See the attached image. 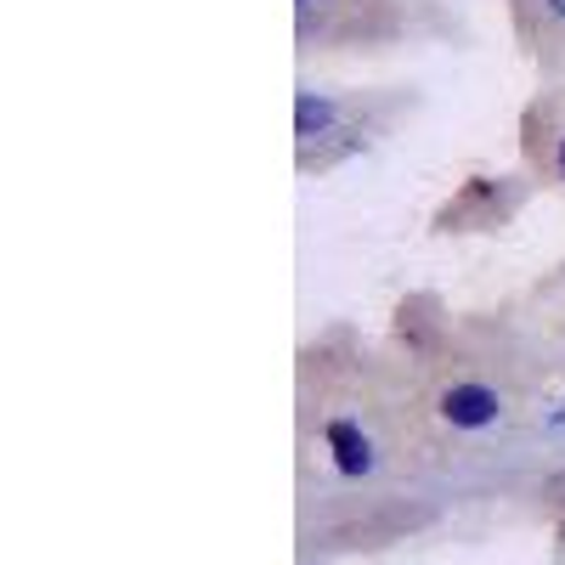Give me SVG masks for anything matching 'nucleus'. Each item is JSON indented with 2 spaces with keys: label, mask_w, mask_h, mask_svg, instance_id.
<instances>
[{
  "label": "nucleus",
  "mask_w": 565,
  "mask_h": 565,
  "mask_svg": "<svg viewBox=\"0 0 565 565\" xmlns=\"http://www.w3.org/2000/svg\"><path fill=\"white\" fill-rule=\"evenodd\" d=\"M441 413H447L452 424H463V430H481V424L498 418V396H492L487 385H452V391L441 396Z\"/></svg>",
  "instance_id": "nucleus-1"
},
{
  "label": "nucleus",
  "mask_w": 565,
  "mask_h": 565,
  "mask_svg": "<svg viewBox=\"0 0 565 565\" xmlns=\"http://www.w3.org/2000/svg\"><path fill=\"white\" fill-rule=\"evenodd\" d=\"M328 447H334V458H340V469H345V476H362V469L373 463L367 441L356 436V424H328Z\"/></svg>",
  "instance_id": "nucleus-2"
},
{
  "label": "nucleus",
  "mask_w": 565,
  "mask_h": 565,
  "mask_svg": "<svg viewBox=\"0 0 565 565\" xmlns=\"http://www.w3.org/2000/svg\"><path fill=\"white\" fill-rule=\"evenodd\" d=\"M328 114H334V108H328V103H311V97H300V136L322 130V125H328Z\"/></svg>",
  "instance_id": "nucleus-3"
},
{
  "label": "nucleus",
  "mask_w": 565,
  "mask_h": 565,
  "mask_svg": "<svg viewBox=\"0 0 565 565\" xmlns=\"http://www.w3.org/2000/svg\"><path fill=\"white\" fill-rule=\"evenodd\" d=\"M548 12H559V18H565V0H548Z\"/></svg>",
  "instance_id": "nucleus-4"
},
{
  "label": "nucleus",
  "mask_w": 565,
  "mask_h": 565,
  "mask_svg": "<svg viewBox=\"0 0 565 565\" xmlns=\"http://www.w3.org/2000/svg\"><path fill=\"white\" fill-rule=\"evenodd\" d=\"M559 170H565V148H559Z\"/></svg>",
  "instance_id": "nucleus-5"
}]
</instances>
